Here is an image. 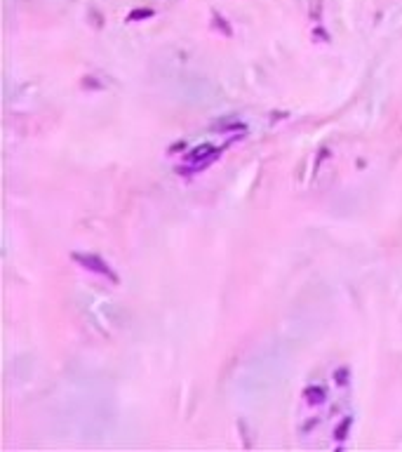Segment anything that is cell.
I'll list each match as a JSON object with an SVG mask.
<instances>
[{
	"mask_svg": "<svg viewBox=\"0 0 402 452\" xmlns=\"http://www.w3.org/2000/svg\"><path fill=\"white\" fill-rule=\"evenodd\" d=\"M148 17H153V10H137V12H132V14L127 17V22H137V19H148Z\"/></svg>",
	"mask_w": 402,
	"mask_h": 452,
	"instance_id": "277c9868",
	"label": "cell"
},
{
	"mask_svg": "<svg viewBox=\"0 0 402 452\" xmlns=\"http://www.w3.org/2000/svg\"><path fill=\"white\" fill-rule=\"evenodd\" d=\"M219 151L221 149H214V146H207V144H202L198 149H193L186 156V165H179L177 167V172L179 174H190V172H200L205 167H210L212 162L219 158Z\"/></svg>",
	"mask_w": 402,
	"mask_h": 452,
	"instance_id": "6da1fadb",
	"label": "cell"
},
{
	"mask_svg": "<svg viewBox=\"0 0 402 452\" xmlns=\"http://www.w3.org/2000/svg\"><path fill=\"white\" fill-rule=\"evenodd\" d=\"M73 257V261H78L80 266H83L85 271H92V273H96V276H104L106 280H113V283H118V276L116 271L111 269L108 264H106L104 259L99 257V255H85V252H73L71 255Z\"/></svg>",
	"mask_w": 402,
	"mask_h": 452,
	"instance_id": "7a4b0ae2",
	"label": "cell"
},
{
	"mask_svg": "<svg viewBox=\"0 0 402 452\" xmlns=\"http://www.w3.org/2000/svg\"><path fill=\"white\" fill-rule=\"evenodd\" d=\"M304 396L308 398V403H310V405H317V403H322V400H325V388H320V387H308Z\"/></svg>",
	"mask_w": 402,
	"mask_h": 452,
	"instance_id": "3957f363",
	"label": "cell"
}]
</instances>
